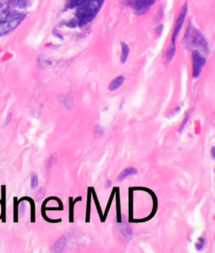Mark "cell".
I'll return each mask as SVG.
<instances>
[{"instance_id": "15", "label": "cell", "mask_w": 215, "mask_h": 253, "mask_svg": "<svg viewBox=\"0 0 215 253\" xmlns=\"http://www.w3.org/2000/svg\"><path fill=\"white\" fill-rule=\"evenodd\" d=\"M45 193H46V192H45V190L43 189H42V188H41V190H39L37 191V192L36 193L35 195V200L37 201H41L43 198V196L45 195Z\"/></svg>"}, {"instance_id": "13", "label": "cell", "mask_w": 215, "mask_h": 253, "mask_svg": "<svg viewBox=\"0 0 215 253\" xmlns=\"http://www.w3.org/2000/svg\"><path fill=\"white\" fill-rule=\"evenodd\" d=\"M38 179L35 173H32L31 174V188L35 190L38 187Z\"/></svg>"}, {"instance_id": "11", "label": "cell", "mask_w": 215, "mask_h": 253, "mask_svg": "<svg viewBox=\"0 0 215 253\" xmlns=\"http://www.w3.org/2000/svg\"><path fill=\"white\" fill-rule=\"evenodd\" d=\"M175 53H176V44H172L171 45H170L166 54V57L169 61L171 60L174 58Z\"/></svg>"}, {"instance_id": "10", "label": "cell", "mask_w": 215, "mask_h": 253, "mask_svg": "<svg viewBox=\"0 0 215 253\" xmlns=\"http://www.w3.org/2000/svg\"><path fill=\"white\" fill-rule=\"evenodd\" d=\"M66 246V240L65 237H62L54 246V251L56 252H61L64 251L65 247Z\"/></svg>"}, {"instance_id": "23", "label": "cell", "mask_w": 215, "mask_h": 253, "mask_svg": "<svg viewBox=\"0 0 215 253\" xmlns=\"http://www.w3.org/2000/svg\"><path fill=\"white\" fill-rule=\"evenodd\" d=\"M211 154L212 157L214 158V159H215V146H214L211 148Z\"/></svg>"}, {"instance_id": "6", "label": "cell", "mask_w": 215, "mask_h": 253, "mask_svg": "<svg viewBox=\"0 0 215 253\" xmlns=\"http://www.w3.org/2000/svg\"><path fill=\"white\" fill-rule=\"evenodd\" d=\"M187 13V3H185L182 8L181 9V11L180 12L179 15L177 19L176 26H175V28H174V32L172 34V44H176V39L178 36L180 31H181V30L182 29L183 24L184 23L185 18H186V17Z\"/></svg>"}, {"instance_id": "19", "label": "cell", "mask_w": 215, "mask_h": 253, "mask_svg": "<svg viewBox=\"0 0 215 253\" xmlns=\"http://www.w3.org/2000/svg\"><path fill=\"white\" fill-rule=\"evenodd\" d=\"M56 160H57L56 157V156H54V155L52 156V157H51V158H50V159H49V162H48L47 167H48V168H51V167L54 164V163H56Z\"/></svg>"}, {"instance_id": "7", "label": "cell", "mask_w": 215, "mask_h": 253, "mask_svg": "<svg viewBox=\"0 0 215 253\" xmlns=\"http://www.w3.org/2000/svg\"><path fill=\"white\" fill-rule=\"evenodd\" d=\"M138 174V171L134 167H128L123 171L120 174H119L117 178V181L119 182H121L123 181H124L125 179L130 176H133L136 175Z\"/></svg>"}, {"instance_id": "14", "label": "cell", "mask_w": 215, "mask_h": 253, "mask_svg": "<svg viewBox=\"0 0 215 253\" xmlns=\"http://www.w3.org/2000/svg\"><path fill=\"white\" fill-rule=\"evenodd\" d=\"M18 207V214L20 218H22L25 215V201H22Z\"/></svg>"}, {"instance_id": "8", "label": "cell", "mask_w": 215, "mask_h": 253, "mask_svg": "<svg viewBox=\"0 0 215 253\" xmlns=\"http://www.w3.org/2000/svg\"><path fill=\"white\" fill-rule=\"evenodd\" d=\"M125 82V77L123 75L119 76L114 79L110 83L109 85V90L110 92H113L117 90L118 88L121 87V85Z\"/></svg>"}, {"instance_id": "12", "label": "cell", "mask_w": 215, "mask_h": 253, "mask_svg": "<svg viewBox=\"0 0 215 253\" xmlns=\"http://www.w3.org/2000/svg\"><path fill=\"white\" fill-rule=\"evenodd\" d=\"M205 243H206V241H205V239H204V237H199L198 238L197 242L196 243V244H195V247H196V249L198 251H201L204 247Z\"/></svg>"}, {"instance_id": "1", "label": "cell", "mask_w": 215, "mask_h": 253, "mask_svg": "<svg viewBox=\"0 0 215 253\" xmlns=\"http://www.w3.org/2000/svg\"><path fill=\"white\" fill-rule=\"evenodd\" d=\"M105 0H66L63 12L71 17L61 23L69 28L83 27L92 22Z\"/></svg>"}, {"instance_id": "18", "label": "cell", "mask_w": 215, "mask_h": 253, "mask_svg": "<svg viewBox=\"0 0 215 253\" xmlns=\"http://www.w3.org/2000/svg\"><path fill=\"white\" fill-rule=\"evenodd\" d=\"M181 111V107H177L176 109H175L174 111H172L171 112H170L169 114L167 115V117H174L176 115H177V114Z\"/></svg>"}, {"instance_id": "9", "label": "cell", "mask_w": 215, "mask_h": 253, "mask_svg": "<svg viewBox=\"0 0 215 253\" xmlns=\"http://www.w3.org/2000/svg\"><path fill=\"white\" fill-rule=\"evenodd\" d=\"M121 46H122L121 63L123 64L127 60L128 55H129V52H130V49L128 44L125 42H121Z\"/></svg>"}, {"instance_id": "25", "label": "cell", "mask_w": 215, "mask_h": 253, "mask_svg": "<svg viewBox=\"0 0 215 253\" xmlns=\"http://www.w3.org/2000/svg\"><path fill=\"white\" fill-rule=\"evenodd\" d=\"M214 174H215V168H214ZM214 182H215V176H214Z\"/></svg>"}, {"instance_id": "4", "label": "cell", "mask_w": 215, "mask_h": 253, "mask_svg": "<svg viewBox=\"0 0 215 253\" xmlns=\"http://www.w3.org/2000/svg\"><path fill=\"white\" fill-rule=\"evenodd\" d=\"M193 59V77L197 78L201 74V70L206 63V59L201 52L198 51H192Z\"/></svg>"}, {"instance_id": "21", "label": "cell", "mask_w": 215, "mask_h": 253, "mask_svg": "<svg viewBox=\"0 0 215 253\" xmlns=\"http://www.w3.org/2000/svg\"><path fill=\"white\" fill-rule=\"evenodd\" d=\"M188 119H189V116L187 115L186 117H185V118H184V120L183 121V122L182 124V126H181V128H180V131H182L183 130V129H184V128L185 126H186V124L187 122V121H188Z\"/></svg>"}, {"instance_id": "17", "label": "cell", "mask_w": 215, "mask_h": 253, "mask_svg": "<svg viewBox=\"0 0 215 253\" xmlns=\"http://www.w3.org/2000/svg\"><path fill=\"white\" fill-rule=\"evenodd\" d=\"M104 135V129L100 126H98L94 131V135L96 137H101Z\"/></svg>"}, {"instance_id": "5", "label": "cell", "mask_w": 215, "mask_h": 253, "mask_svg": "<svg viewBox=\"0 0 215 253\" xmlns=\"http://www.w3.org/2000/svg\"><path fill=\"white\" fill-rule=\"evenodd\" d=\"M156 1V0H129V4L133 9L137 15H141L147 12Z\"/></svg>"}, {"instance_id": "20", "label": "cell", "mask_w": 215, "mask_h": 253, "mask_svg": "<svg viewBox=\"0 0 215 253\" xmlns=\"http://www.w3.org/2000/svg\"><path fill=\"white\" fill-rule=\"evenodd\" d=\"M163 25H159V26L157 27L156 30V34L157 37H160L161 36V34L163 32Z\"/></svg>"}, {"instance_id": "16", "label": "cell", "mask_w": 215, "mask_h": 253, "mask_svg": "<svg viewBox=\"0 0 215 253\" xmlns=\"http://www.w3.org/2000/svg\"><path fill=\"white\" fill-rule=\"evenodd\" d=\"M12 113L11 112H8V115L7 116V117L5 118V120H4L3 121V122L2 128H4L7 127L9 124L10 123V122L12 121Z\"/></svg>"}, {"instance_id": "24", "label": "cell", "mask_w": 215, "mask_h": 253, "mask_svg": "<svg viewBox=\"0 0 215 253\" xmlns=\"http://www.w3.org/2000/svg\"><path fill=\"white\" fill-rule=\"evenodd\" d=\"M54 35H59L58 34H55V33H54ZM58 37H61V38H62V37H61V36H58Z\"/></svg>"}, {"instance_id": "22", "label": "cell", "mask_w": 215, "mask_h": 253, "mask_svg": "<svg viewBox=\"0 0 215 253\" xmlns=\"http://www.w3.org/2000/svg\"><path fill=\"white\" fill-rule=\"evenodd\" d=\"M111 184H112V182H111V181H107L106 182V184H105V188H106V190H107V189H109V188L111 187Z\"/></svg>"}, {"instance_id": "3", "label": "cell", "mask_w": 215, "mask_h": 253, "mask_svg": "<svg viewBox=\"0 0 215 253\" xmlns=\"http://www.w3.org/2000/svg\"><path fill=\"white\" fill-rule=\"evenodd\" d=\"M25 17V14L22 13H12L5 20L0 22V37L6 36L15 29L22 23Z\"/></svg>"}, {"instance_id": "2", "label": "cell", "mask_w": 215, "mask_h": 253, "mask_svg": "<svg viewBox=\"0 0 215 253\" xmlns=\"http://www.w3.org/2000/svg\"><path fill=\"white\" fill-rule=\"evenodd\" d=\"M184 46L193 51H198L201 53L208 54L209 44L203 33L192 26L189 22L183 39Z\"/></svg>"}]
</instances>
